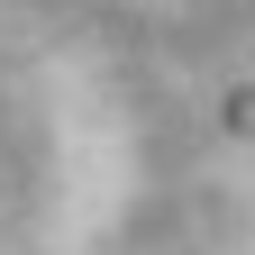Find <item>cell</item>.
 <instances>
[{"label": "cell", "instance_id": "6da1fadb", "mask_svg": "<svg viewBox=\"0 0 255 255\" xmlns=\"http://www.w3.org/2000/svg\"><path fill=\"white\" fill-rule=\"evenodd\" d=\"M0 255H255V0H0Z\"/></svg>", "mask_w": 255, "mask_h": 255}]
</instances>
